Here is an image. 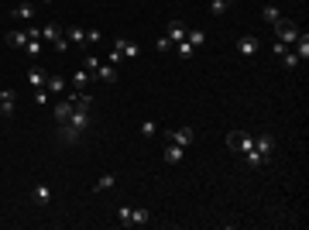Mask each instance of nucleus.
Masks as SVG:
<instances>
[{"label":"nucleus","instance_id":"nucleus-37","mask_svg":"<svg viewBox=\"0 0 309 230\" xmlns=\"http://www.w3.org/2000/svg\"><path fill=\"white\" fill-rule=\"evenodd\" d=\"M86 69H90V76H93V72L100 69V58H96V55H86Z\"/></svg>","mask_w":309,"mask_h":230},{"label":"nucleus","instance_id":"nucleus-29","mask_svg":"<svg viewBox=\"0 0 309 230\" xmlns=\"http://www.w3.org/2000/svg\"><path fill=\"white\" fill-rule=\"evenodd\" d=\"M14 114V93H7V100L0 103V117H11Z\"/></svg>","mask_w":309,"mask_h":230},{"label":"nucleus","instance_id":"nucleus-20","mask_svg":"<svg viewBox=\"0 0 309 230\" xmlns=\"http://www.w3.org/2000/svg\"><path fill=\"white\" fill-rule=\"evenodd\" d=\"M292 45H296V55L302 58V62H306V58H309V35L302 31V35H299L296 41H292Z\"/></svg>","mask_w":309,"mask_h":230},{"label":"nucleus","instance_id":"nucleus-9","mask_svg":"<svg viewBox=\"0 0 309 230\" xmlns=\"http://www.w3.org/2000/svg\"><path fill=\"white\" fill-rule=\"evenodd\" d=\"M182 155H186V148H179V144L165 141V161H169V165H179V161H182Z\"/></svg>","mask_w":309,"mask_h":230},{"label":"nucleus","instance_id":"nucleus-34","mask_svg":"<svg viewBox=\"0 0 309 230\" xmlns=\"http://www.w3.org/2000/svg\"><path fill=\"white\" fill-rule=\"evenodd\" d=\"M155 48H158V52H172V48H175V41H169V38L161 35L158 41H155Z\"/></svg>","mask_w":309,"mask_h":230},{"label":"nucleus","instance_id":"nucleus-2","mask_svg":"<svg viewBox=\"0 0 309 230\" xmlns=\"http://www.w3.org/2000/svg\"><path fill=\"white\" fill-rule=\"evenodd\" d=\"M275 35H278V41H282V45H292L302 31H299L292 21H275Z\"/></svg>","mask_w":309,"mask_h":230},{"label":"nucleus","instance_id":"nucleus-16","mask_svg":"<svg viewBox=\"0 0 309 230\" xmlns=\"http://www.w3.org/2000/svg\"><path fill=\"white\" fill-rule=\"evenodd\" d=\"M90 79H93L90 69H76V72H72V79H69V86H72V90H83V86H86Z\"/></svg>","mask_w":309,"mask_h":230},{"label":"nucleus","instance_id":"nucleus-6","mask_svg":"<svg viewBox=\"0 0 309 230\" xmlns=\"http://www.w3.org/2000/svg\"><path fill=\"white\" fill-rule=\"evenodd\" d=\"M258 48H261V41H258L254 35H240L237 38V52H240V55H254Z\"/></svg>","mask_w":309,"mask_h":230},{"label":"nucleus","instance_id":"nucleus-33","mask_svg":"<svg viewBox=\"0 0 309 230\" xmlns=\"http://www.w3.org/2000/svg\"><path fill=\"white\" fill-rule=\"evenodd\" d=\"M282 62H285V69H296V66H299V55H296V52H285V55H282Z\"/></svg>","mask_w":309,"mask_h":230},{"label":"nucleus","instance_id":"nucleus-10","mask_svg":"<svg viewBox=\"0 0 309 230\" xmlns=\"http://www.w3.org/2000/svg\"><path fill=\"white\" fill-rule=\"evenodd\" d=\"M45 79H48V72H45V69H38V66H34V69H28V86L42 90V86H45Z\"/></svg>","mask_w":309,"mask_h":230},{"label":"nucleus","instance_id":"nucleus-3","mask_svg":"<svg viewBox=\"0 0 309 230\" xmlns=\"http://www.w3.org/2000/svg\"><path fill=\"white\" fill-rule=\"evenodd\" d=\"M193 127H179V131H165V141H172V144H179V148H189L193 144Z\"/></svg>","mask_w":309,"mask_h":230},{"label":"nucleus","instance_id":"nucleus-12","mask_svg":"<svg viewBox=\"0 0 309 230\" xmlns=\"http://www.w3.org/2000/svg\"><path fill=\"white\" fill-rule=\"evenodd\" d=\"M114 48H120V52H124V58H134V55H141V48H137L134 41H127V38H117V41H114Z\"/></svg>","mask_w":309,"mask_h":230},{"label":"nucleus","instance_id":"nucleus-17","mask_svg":"<svg viewBox=\"0 0 309 230\" xmlns=\"http://www.w3.org/2000/svg\"><path fill=\"white\" fill-rule=\"evenodd\" d=\"M186 31H189V28H186L182 21H172V24H169V35H165V38H169V41H182Z\"/></svg>","mask_w":309,"mask_h":230},{"label":"nucleus","instance_id":"nucleus-13","mask_svg":"<svg viewBox=\"0 0 309 230\" xmlns=\"http://www.w3.org/2000/svg\"><path fill=\"white\" fill-rule=\"evenodd\" d=\"M69 86V79H62V76H55V72H48V79H45V90L48 93H62Z\"/></svg>","mask_w":309,"mask_h":230},{"label":"nucleus","instance_id":"nucleus-38","mask_svg":"<svg viewBox=\"0 0 309 230\" xmlns=\"http://www.w3.org/2000/svg\"><path fill=\"white\" fill-rule=\"evenodd\" d=\"M48 96H52V93H48V90H45V86H42V90L34 93V100H38V103H42V107H45V103H48Z\"/></svg>","mask_w":309,"mask_h":230},{"label":"nucleus","instance_id":"nucleus-23","mask_svg":"<svg viewBox=\"0 0 309 230\" xmlns=\"http://www.w3.org/2000/svg\"><path fill=\"white\" fill-rule=\"evenodd\" d=\"M186 41H189L193 48H203L206 45V35L199 31V28H193V31H186Z\"/></svg>","mask_w":309,"mask_h":230},{"label":"nucleus","instance_id":"nucleus-1","mask_svg":"<svg viewBox=\"0 0 309 230\" xmlns=\"http://www.w3.org/2000/svg\"><path fill=\"white\" fill-rule=\"evenodd\" d=\"M227 144L234 151H240V155L254 151V138H251V134H244V131H230V134H227Z\"/></svg>","mask_w":309,"mask_h":230},{"label":"nucleus","instance_id":"nucleus-11","mask_svg":"<svg viewBox=\"0 0 309 230\" xmlns=\"http://www.w3.org/2000/svg\"><path fill=\"white\" fill-rule=\"evenodd\" d=\"M11 17L14 21H31L34 17V4H17V7L11 11Z\"/></svg>","mask_w":309,"mask_h":230},{"label":"nucleus","instance_id":"nucleus-41","mask_svg":"<svg viewBox=\"0 0 309 230\" xmlns=\"http://www.w3.org/2000/svg\"><path fill=\"white\" fill-rule=\"evenodd\" d=\"M7 93H11V90H0V103H4V100H7Z\"/></svg>","mask_w":309,"mask_h":230},{"label":"nucleus","instance_id":"nucleus-39","mask_svg":"<svg viewBox=\"0 0 309 230\" xmlns=\"http://www.w3.org/2000/svg\"><path fill=\"white\" fill-rule=\"evenodd\" d=\"M117 62H124V52H120V48H114V52H110V66H117Z\"/></svg>","mask_w":309,"mask_h":230},{"label":"nucleus","instance_id":"nucleus-14","mask_svg":"<svg viewBox=\"0 0 309 230\" xmlns=\"http://www.w3.org/2000/svg\"><path fill=\"white\" fill-rule=\"evenodd\" d=\"M55 38H62V24H45V28H42V41L52 45Z\"/></svg>","mask_w":309,"mask_h":230},{"label":"nucleus","instance_id":"nucleus-7","mask_svg":"<svg viewBox=\"0 0 309 230\" xmlns=\"http://www.w3.org/2000/svg\"><path fill=\"white\" fill-rule=\"evenodd\" d=\"M31 199L38 203V206H48V199H52V189H48L45 182H38V185L31 189Z\"/></svg>","mask_w":309,"mask_h":230},{"label":"nucleus","instance_id":"nucleus-25","mask_svg":"<svg viewBox=\"0 0 309 230\" xmlns=\"http://www.w3.org/2000/svg\"><path fill=\"white\" fill-rule=\"evenodd\" d=\"M172 52H175L179 58H189V55H193V45H189V41L182 38V41H175V48H172Z\"/></svg>","mask_w":309,"mask_h":230},{"label":"nucleus","instance_id":"nucleus-30","mask_svg":"<svg viewBox=\"0 0 309 230\" xmlns=\"http://www.w3.org/2000/svg\"><path fill=\"white\" fill-rule=\"evenodd\" d=\"M141 134H145V138H155V134H158V124H155V120H145V124H141Z\"/></svg>","mask_w":309,"mask_h":230},{"label":"nucleus","instance_id":"nucleus-35","mask_svg":"<svg viewBox=\"0 0 309 230\" xmlns=\"http://www.w3.org/2000/svg\"><path fill=\"white\" fill-rule=\"evenodd\" d=\"M114 182H117L114 175H103L100 182H96V193H103V189H110V185H114Z\"/></svg>","mask_w":309,"mask_h":230},{"label":"nucleus","instance_id":"nucleus-15","mask_svg":"<svg viewBox=\"0 0 309 230\" xmlns=\"http://www.w3.org/2000/svg\"><path fill=\"white\" fill-rule=\"evenodd\" d=\"M145 227V223H151V210H145V206H137V210H131V227Z\"/></svg>","mask_w":309,"mask_h":230},{"label":"nucleus","instance_id":"nucleus-22","mask_svg":"<svg viewBox=\"0 0 309 230\" xmlns=\"http://www.w3.org/2000/svg\"><path fill=\"white\" fill-rule=\"evenodd\" d=\"M69 103H72V107H83V110H86V107H93V96H86L83 90H76L72 96H69Z\"/></svg>","mask_w":309,"mask_h":230},{"label":"nucleus","instance_id":"nucleus-32","mask_svg":"<svg viewBox=\"0 0 309 230\" xmlns=\"http://www.w3.org/2000/svg\"><path fill=\"white\" fill-rule=\"evenodd\" d=\"M52 45H55V52H62V55H66L69 48H72V41H69V38L62 35V38H55V41H52Z\"/></svg>","mask_w":309,"mask_h":230},{"label":"nucleus","instance_id":"nucleus-18","mask_svg":"<svg viewBox=\"0 0 309 230\" xmlns=\"http://www.w3.org/2000/svg\"><path fill=\"white\" fill-rule=\"evenodd\" d=\"M93 76H96V79H103V82H117V66H110V62H107V66H100Z\"/></svg>","mask_w":309,"mask_h":230},{"label":"nucleus","instance_id":"nucleus-8","mask_svg":"<svg viewBox=\"0 0 309 230\" xmlns=\"http://www.w3.org/2000/svg\"><path fill=\"white\" fill-rule=\"evenodd\" d=\"M272 148H275L272 134H258V138H254V151H258V155H264V158H268V155H272Z\"/></svg>","mask_w":309,"mask_h":230},{"label":"nucleus","instance_id":"nucleus-31","mask_svg":"<svg viewBox=\"0 0 309 230\" xmlns=\"http://www.w3.org/2000/svg\"><path fill=\"white\" fill-rule=\"evenodd\" d=\"M28 52H31V55H42V48H45V41H42V38H31V41H28Z\"/></svg>","mask_w":309,"mask_h":230},{"label":"nucleus","instance_id":"nucleus-40","mask_svg":"<svg viewBox=\"0 0 309 230\" xmlns=\"http://www.w3.org/2000/svg\"><path fill=\"white\" fill-rule=\"evenodd\" d=\"M272 52H275V55H285V52H289V45H282V41H275V45H272Z\"/></svg>","mask_w":309,"mask_h":230},{"label":"nucleus","instance_id":"nucleus-24","mask_svg":"<svg viewBox=\"0 0 309 230\" xmlns=\"http://www.w3.org/2000/svg\"><path fill=\"white\" fill-rule=\"evenodd\" d=\"M7 45L11 48H24L28 45V35H24V31H7Z\"/></svg>","mask_w":309,"mask_h":230},{"label":"nucleus","instance_id":"nucleus-4","mask_svg":"<svg viewBox=\"0 0 309 230\" xmlns=\"http://www.w3.org/2000/svg\"><path fill=\"white\" fill-rule=\"evenodd\" d=\"M66 124H72L76 131H86V127H90V110H83V107H72V114H69Z\"/></svg>","mask_w":309,"mask_h":230},{"label":"nucleus","instance_id":"nucleus-28","mask_svg":"<svg viewBox=\"0 0 309 230\" xmlns=\"http://www.w3.org/2000/svg\"><path fill=\"white\" fill-rule=\"evenodd\" d=\"M117 223H120V227H131V206L117 210Z\"/></svg>","mask_w":309,"mask_h":230},{"label":"nucleus","instance_id":"nucleus-21","mask_svg":"<svg viewBox=\"0 0 309 230\" xmlns=\"http://www.w3.org/2000/svg\"><path fill=\"white\" fill-rule=\"evenodd\" d=\"M62 35H66L72 45H83V41H86V31H83V28H62Z\"/></svg>","mask_w":309,"mask_h":230},{"label":"nucleus","instance_id":"nucleus-5","mask_svg":"<svg viewBox=\"0 0 309 230\" xmlns=\"http://www.w3.org/2000/svg\"><path fill=\"white\" fill-rule=\"evenodd\" d=\"M55 127H58V141H62V144H76V141L83 138V131H76L72 124H55Z\"/></svg>","mask_w":309,"mask_h":230},{"label":"nucleus","instance_id":"nucleus-19","mask_svg":"<svg viewBox=\"0 0 309 230\" xmlns=\"http://www.w3.org/2000/svg\"><path fill=\"white\" fill-rule=\"evenodd\" d=\"M52 114H55V124H66L69 114H72V103H69V100H62V103H55V110H52Z\"/></svg>","mask_w":309,"mask_h":230},{"label":"nucleus","instance_id":"nucleus-26","mask_svg":"<svg viewBox=\"0 0 309 230\" xmlns=\"http://www.w3.org/2000/svg\"><path fill=\"white\" fill-rule=\"evenodd\" d=\"M261 17H264V21H268V24L282 21V14H278V7H272V4H268V7H264V11H261Z\"/></svg>","mask_w":309,"mask_h":230},{"label":"nucleus","instance_id":"nucleus-27","mask_svg":"<svg viewBox=\"0 0 309 230\" xmlns=\"http://www.w3.org/2000/svg\"><path fill=\"white\" fill-rule=\"evenodd\" d=\"M227 7H230V0H213V4H210V14H227Z\"/></svg>","mask_w":309,"mask_h":230},{"label":"nucleus","instance_id":"nucleus-36","mask_svg":"<svg viewBox=\"0 0 309 230\" xmlns=\"http://www.w3.org/2000/svg\"><path fill=\"white\" fill-rule=\"evenodd\" d=\"M100 31H96V28H90V31H86V45H100Z\"/></svg>","mask_w":309,"mask_h":230}]
</instances>
